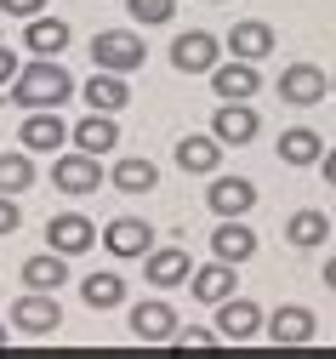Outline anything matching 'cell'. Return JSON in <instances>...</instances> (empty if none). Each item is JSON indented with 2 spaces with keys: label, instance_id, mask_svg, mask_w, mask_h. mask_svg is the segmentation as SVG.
<instances>
[{
  "label": "cell",
  "instance_id": "obj_28",
  "mask_svg": "<svg viewBox=\"0 0 336 359\" xmlns=\"http://www.w3.org/2000/svg\"><path fill=\"white\" fill-rule=\"evenodd\" d=\"M80 297H86L91 313H109V308L126 302V280H120V274H86V280H80Z\"/></svg>",
  "mask_w": 336,
  "mask_h": 359
},
{
  "label": "cell",
  "instance_id": "obj_1",
  "mask_svg": "<svg viewBox=\"0 0 336 359\" xmlns=\"http://www.w3.org/2000/svg\"><path fill=\"white\" fill-rule=\"evenodd\" d=\"M6 97L29 114V109H58L74 97V74L58 63V57H29L12 80H6Z\"/></svg>",
  "mask_w": 336,
  "mask_h": 359
},
{
  "label": "cell",
  "instance_id": "obj_21",
  "mask_svg": "<svg viewBox=\"0 0 336 359\" xmlns=\"http://www.w3.org/2000/svg\"><path fill=\"white\" fill-rule=\"evenodd\" d=\"M98 240H103L114 257H142V251L154 245V229H149L142 217H114V222H109V229H103Z\"/></svg>",
  "mask_w": 336,
  "mask_h": 359
},
{
  "label": "cell",
  "instance_id": "obj_3",
  "mask_svg": "<svg viewBox=\"0 0 336 359\" xmlns=\"http://www.w3.org/2000/svg\"><path fill=\"white\" fill-rule=\"evenodd\" d=\"M52 183H58V194H69V200H86V194H98V183H103V154L63 149V154L52 160Z\"/></svg>",
  "mask_w": 336,
  "mask_h": 359
},
{
  "label": "cell",
  "instance_id": "obj_22",
  "mask_svg": "<svg viewBox=\"0 0 336 359\" xmlns=\"http://www.w3.org/2000/svg\"><path fill=\"white\" fill-rule=\"evenodd\" d=\"M69 143L86 149V154H109V149H120V126H114V114H98V109H91L80 126H69Z\"/></svg>",
  "mask_w": 336,
  "mask_h": 359
},
{
  "label": "cell",
  "instance_id": "obj_8",
  "mask_svg": "<svg viewBox=\"0 0 336 359\" xmlns=\"http://www.w3.org/2000/svg\"><path fill=\"white\" fill-rule=\"evenodd\" d=\"M211 92H217V103H251L262 92V69L246 57H228L211 69Z\"/></svg>",
  "mask_w": 336,
  "mask_h": 359
},
{
  "label": "cell",
  "instance_id": "obj_18",
  "mask_svg": "<svg viewBox=\"0 0 336 359\" xmlns=\"http://www.w3.org/2000/svg\"><path fill=\"white\" fill-rule=\"evenodd\" d=\"M274 46H279V34H274L262 18H246V23H234V29H228V52H234V57H246V63L274 57Z\"/></svg>",
  "mask_w": 336,
  "mask_h": 359
},
{
  "label": "cell",
  "instance_id": "obj_36",
  "mask_svg": "<svg viewBox=\"0 0 336 359\" xmlns=\"http://www.w3.org/2000/svg\"><path fill=\"white\" fill-rule=\"evenodd\" d=\"M325 285H330V291H336V257H330V262H325Z\"/></svg>",
  "mask_w": 336,
  "mask_h": 359
},
{
  "label": "cell",
  "instance_id": "obj_17",
  "mask_svg": "<svg viewBox=\"0 0 336 359\" xmlns=\"http://www.w3.org/2000/svg\"><path fill=\"white\" fill-rule=\"evenodd\" d=\"M29 29H23V46L34 52V57H63L69 52V40H74V29L63 23V18H46V12H34V18H23Z\"/></svg>",
  "mask_w": 336,
  "mask_h": 359
},
{
  "label": "cell",
  "instance_id": "obj_6",
  "mask_svg": "<svg viewBox=\"0 0 336 359\" xmlns=\"http://www.w3.org/2000/svg\"><path fill=\"white\" fill-rule=\"evenodd\" d=\"M126 325H131V337H137L142 348H154V342H171V331H177V308H171L166 297H142V302H131Z\"/></svg>",
  "mask_w": 336,
  "mask_h": 359
},
{
  "label": "cell",
  "instance_id": "obj_34",
  "mask_svg": "<svg viewBox=\"0 0 336 359\" xmlns=\"http://www.w3.org/2000/svg\"><path fill=\"white\" fill-rule=\"evenodd\" d=\"M18 69H23V57H18L12 46H6V40H0V86H6V80H12Z\"/></svg>",
  "mask_w": 336,
  "mask_h": 359
},
{
  "label": "cell",
  "instance_id": "obj_13",
  "mask_svg": "<svg viewBox=\"0 0 336 359\" xmlns=\"http://www.w3.org/2000/svg\"><path fill=\"white\" fill-rule=\"evenodd\" d=\"M188 245H149L142 251V274H149V285H160V291H177V285H188Z\"/></svg>",
  "mask_w": 336,
  "mask_h": 359
},
{
  "label": "cell",
  "instance_id": "obj_33",
  "mask_svg": "<svg viewBox=\"0 0 336 359\" xmlns=\"http://www.w3.org/2000/svg\"><path fill=\"white\" fill-rule=\"evenodd\" d=\"M0 12L6 18H34V12H46V0H0Z\"/></svg>",
  "mask_w": 336,
  "mask_h": 359
},
{
  "label": "cell",
  "instance_id": "obj_23",
  "mask_svg": "<svg viewBox=\"0 0 336 359\" xmlns=\"http://www.w3.org/2000/svg\"><path fill=\"white\" fill-rule=\"evenodd\" d=\"M18 280H23L29 291H58V285H69V257L46 245L40 257H29V262H23V274H18Z\"/></svg>",
  "mask_w": 336,
  "mask_h": 359
},
{
  "label": "cell",
  "instance_id": "obj_19",
  "mask_svg": "<svg viewBox=\"0 0 336 359\" xmlns=\"http://www.w3.org/2000/svg\"><path fill=\"white\" fill-rule=\"evenodd\" d=\"M211 257H222V262H251L257 257V234L246 229V217H222L217 222V234H211Z\"/></svg>",
  "mask_w": 336,
  "mask_h": 359
},
{
  "label": "cell",
  "instance_id": "obj_37",
  "mask_svg": "<svg viewBox=\"0 0 336 359\" xmlns=\"http://www.w3.org/2000/svg\"><path fill=\"white\" fill-rule=\"evenodd\" d=\"M6 337H12V331H6V325H0V348H6Z\"/></svg>",
  "mask_w": 336,
  "mask_h": 359
},
{
  "label": "cell",
  "instance_id": "obj_14",
  "mask_svg": "<svg viewBox=\"0 0 336 359\" xmlns=\"http://www.w3.org/2000/svg\"><path fill=\"white\" fill-rule=\"evenodd\" d=\"M234 285H239V274H234V262H222V257L188 268V297L206 302V308H217L222 297H234Z\"/></svg>",
  "mask_w": 336,
  "mask_h": 359
},
{
  "label": "cell",
  "instance_id": "obj_9",
  "mask_svg": "<svg viewBox=\"0 0 336 359\" xmlns=\"http://www.w3.org/2000/svg\"><path fill=\"white\" fill-rule=\"evenodd\" d=\"M325 69L319 63H285L279 69V103H291V109H314L325 103Z\"/></svg>",
  "mask_w": 336,
  "mask_h": 359
},
{
  "label": "cell",
  "instance_id": "obj_35",
  "mask_svg": "<svg viewBox=\"0 0 336 359\" xmlns=\"http://www.w3.org/2000/svg\"><path fill=\"white\" fill-rule=\"evenodd\" d=\"M319 165H325V183L336 189V149H325V154H319Z\"/></svg>",
  "mask_w": 336,
  "mask_h": 359
},
{
  "label": "cell",
  "instance_id": "obj_2",
  "mask_svg": "<svg viewBox=\"0 0 336 359\" xmlns=\"http://www.w3.org/2000/svg\"><path fill=\"white\" fill-rule=\"evenodd\" d=\"M142 57H149V46L131 29H98L91 34V63L109 69V74H131V69H142Z\"/></svg>",
  "mask_w": 336,
  "mask_h": 359
},
{
  "label": "cell",
  "instance_id": "obj_10",
  "mask_svg": "<svg viewBox=\"0 0 336 359\" xmlns=\"http://www.w3.org/2000/svg\"><path fill=\"white\" fill-rule=\"evenodd\" d=\"M257 131H262V120H257L251 103H217V114H211V137H217L222 149H246V143H257Z\"/></svg>",
  "mask_w": 336,
  "mask_h": 359
},
{
  "label": "cell",
  "instance_id": "obj_31",
  "mask_svg": "<svg viewBox=\"0 0 336 359\" xmlns=\"http://www.w3.org/2000/svg\"><path fill=\"white\" fill-rule=\"evenodd\" d=\"M126 12H131L137 23H166V18L177 12V0H126Z\"/></svg>",
  "mask_w": 336,
  "mask_h": 359
},
{
  "label": "cell",
  "instance_id": "obj_20",
  "mask_svg": "<svg viewBox=\"0 0 336 359\" xmlns=\"http://www.w3.org/2000/svg\"><path fill=\"white\" fill-rule=\"evenodd\" d=\"M177 165H182L188 177H211V171L222 165V143L211 137V131H188V137L177 143Z\"/></svg>",
  "mask_w": 336,
  "mask_h": 359
},
{
  "label": "cell",
  "instance_id": "obj_29",
  "mask_svg": "<svg viewBox=\"0 0 336 359\" xmlns=\"http://www.w3.org/2000/svg\"><path fill=\"white\" fill-rule=\"evenodd\" d=\"M34 183V154L29 149H6L0 154V194H23Z\"/></svg>",
  "mask_w": 336,
  "mask_h": 359
},
{
  "label": "cell",
  "instance_id": "obj_11",
  "mask_svg": "<svg viewBox=\"0 0 336 359\" xmlns=\"http://www.w3.org/2000/svg\"><path fill=\"white\" fill-rule=\"evenodd\" d=\"M18 143H23L29 154H52V149H63V143H69V126H63V114H58V109H29V114H23V126H18Z\"/></svg>",
  "mask_w": 336,
  "mask_h": 359
},
{
  "label": "cell",
  "instance_id": "obj_30",
  "mask_svg": "<svg viewBox=\"0 0 336 359\" xmlns=\"http://www.w3.org/2000/svg\"><path fill=\"white\" fill-rule=\"evenodd\" d=\"M217 342H222L217 331H194V325H188V331L177 325V331H171V348H177V353H206V348H217Z\"/></svg>",
  "mask_w": 336,
  "mask_h": 359
},
{
  "label": "cell",
  "instance_id": "obj_24",
  "mask_svg": "<svg viewBox=\"0 0 336 359\" xmlns=\"http://www.w3.org/2000/svg\"><path fill=\"white\" fill-rule=\"evenodd\" d=\"M109 183H114L120 194H154V189H160V165L142 160V154H126V160H114Z\"/></svg>",
  "mask_w": 336,
  "mask_h": 359
},
{
  "label": "cell",
  "instance_id": "obj_16",
  "mask_svg": "<svg viewBox=\"0 0 336 359\" xmlns=\"http://www.w3.org/2000/svg\"><path fill=\"white\" fill-rule=\"evenodd\" d=\"M206 205H211L217 217H246V211L257 205V183H251V177H217V171H211Z\"/></svg>",
  "mask_w": 336,
  "mask_h": 359
},
{
  "label": "cell",
  "instance_id": "obj_27",
  "mask_svg": "<svg viewBox=\"0 0 336 359\" xmlns=\"http://www.w3.org/2000/svg\"><path fill=\"white\" fill-rule=\"evenodd\" d=\"M319 154H325V137H319V131H308V126L279 131V160H285V165H319Z\"/></svg>",
  "mask_w": 336,
  "mask_h": 359
},
{
  "label": "cell",
  "instance_id": "obj_25",
  "mask_svg": "<svg viewBox=\"0 0 336 359\" xmlns=\"http://www.w3.org/2000/svg\"><path fill=\"white\" fill-rule=\"evenodd\" d=\"M86 103L98 109V114H120L126 103H131V86H126V74H109V69H98L86 80Z\"/></svg>",
  "mask_w": 336,
  "mask_h": 359
},
{
  "label": "cell",
  "instance_id": "obj_12",
  "mask_svg": "<svg viewBox=\"0 0 336 359\" xmlns=\"http://www.w3.org/2000/svg\"><path fill=\"white\" fill-rule=\"evenodd\" d=\"M46 240H52V251H63V257H80V251L98 245V222H91L86 211H58L52 222H46Z\"/></svg>",
  "mask_w": 336,
  "mask_h": 359
},
{
  "label": "cell",
  "instance_id": "obj_4",
  "mask_svg": "<svg viewBox=\"0 0 336 359\" xmlns=\"http://www.w3.org/2000/svg\"><path fill=\"white\" fill-rule=\"evenodd\" d=\"M58 325H63L58 291H23V297L12 302V331H23V337H52Z\"/></svg>",
  "mask_w": 336,
  "mask_h": 359
},
{
  "label": "cell",
  "instance_id": "obj_32",
  "mask_svg": "<svg viewBox=\"0 0 336 359\" xmlns=\"http://www.w3.org/2000/svg\"><path fill=\"white\" fill-rule=\"evenodd\" d=\"M18 222H23L18 194H0V240H6V234H18Z\"/></svg>",
  "mask_w": 336,
  "mask_h": 359
},
{
  "label": "cell",
  "instance_id": "obj_39",
  "mask_svg": "<svg viewBox=\"0 0 336 359\" xmlns=\"http://www.w3.org/2000/svg\"><path fill=\"white\" fill-rule=\"evenodd\" d=\"M0 297H6V285H0Z\"/></svg>",
  "mask_w": 336,
  "mask_h": 359
},
{
  "label": "cell",
  "instance_id": "obj_5",
  "mask_svg": "<svg viewBox=\"0 0 336 359\" xmlns=\"http://www.w3.org/2000/svg\"><path fill=\"white\" fill-rule=\"evenodd\" d=\"M262 331H268V342H274V348H308V342L319 337V320H314V308L285 302V308L262 313Z\"/></svg>",
  "mask_w": 336,
  "mask_h": 359
},
{
  "label": "cell",
  "instance_id": "obj_26",
  "mask_svg": "<svg viewBox=\"0 0 336 359\" xmlns=\"http://www.w3.org/2000/svg\"><path fill=\"white\" fill-rule=\"evenodd\" d=\"M285 240H291L297 251H314V245H325V240H330V217H325V211H314V205L291 211V222H285Z\"/></svg>",
  "mask_w": 336,
  "mask_h": 359
},
{
  "label": "cell",
  "instance_id": "obj_7",
  "mask_svg": "<svg viewBox=\"0 0 336 359\" xmlns=\"http://www.w3.org/2000/svg\"><path fill=\"white\" fill-rule=\"evenodd\" d=\"M222 40L211 34V29H188V34H177L171 40V63H177V74H211L222 57Z\"/></svg>",
  "mask_w": 336,
  "mask_h": 359
},
{
  "label": "cell",
  "instance_id": "obj_15",
  "mask_svg": "<svg viewBox=\"0 0 336 359\" xmlns=\"http://www.w3.org/2000/svg\"><path fill=\"white\" fill-rule=\"evenodd\" d=\"M262 331V308L251 297H222L217 302V337L222 342H251Z\"/></svg>",
  "mask_w": 336,
  "mask_h": 359
},
{
  "label": "cell",
  "instance_id": "obj_38",
  "mask_svg": "<svg viewBox=\"0 0 336 359\" xmlns=\"http://www.w3.org/2000/svg\"><path fill=\"white\" fill-rule=\"evenodd\" d=\"M330 92H336V74H330Z\"/></svg>",
  "mask_w": 336,
  "mask_h": 359
}]
</instances>
